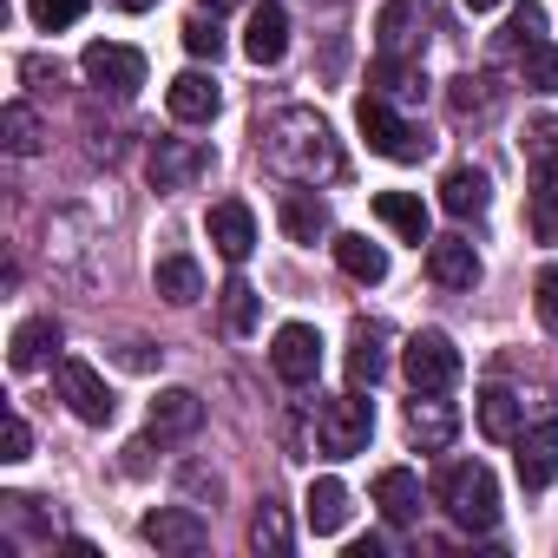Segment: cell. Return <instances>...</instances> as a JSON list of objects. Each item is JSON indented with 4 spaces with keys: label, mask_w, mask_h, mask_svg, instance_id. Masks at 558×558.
Returning a JSON list of instances; mask_svg holds the SVG:
<instances>
[{
    "label": "cell",
    "mask_w": 558,
    "mask_h": 558,
    "mask_svg": "<svg viewBox=\"0 0 558 558\" xmlns=\"http://www.w3.org/2000/svg\"><path fill=\"white\" fill-rule=\"evenodd\" d=\"M263 151H269L276 171H290V178H303V184L342 171V158H336V145H329V125H323L316 112H303V106L276 112V119L263 125Z\"/></svg>",
    "instance_id": "1"
},
{
    "label": "cell",
    "mask_w": 558,
    "mask_h": 558,
    "mask_svg": "<svg viewBox=\"0 0 558 558\" xmlns=\"http://www.w3.org/2000/svg\"><path fill=\"white\" fill-rule=\"evenodd\" d=\"M434 493H440V506H447V519L460 532H493V519H499V480H493L486 460H453Z\"/></svg>",
    "instance_id": "2"
},
{
    "label": "cell",
    "mask_w": 558,
    "mask_h": 558,
    "mask_svg": "<svg viewBox=\"0 0 558 558\" xmlns=\"http://www.w3.org/2000/svg\"><path fill=\"white\" fill-rule=\"evenodd\" d=\"M355 125H362L368 151H381V158H395V165H421V158L434 151V138H427L421 125H408V119L388 106V93H368V99L355 106Z\"/></svg>",
    "instance_id": "3"
},
{
    "label": "cell",
    "mask_w": 558,
    "mask_h": 558,
    "mask_svg": "<svg viewBox=\"0 0 558 558\" xmlns=\"http://www.w3.org/2000/svg\"><path fill=\"white\" fill-rule=\"evenodd\" d=\"M368 434H375V401H362V388H349L342 401H323V414H316V447H323L329 460L368 453Z\"/></svg>",
    "instance_id": "4"
},
{
    "label": "cell",
    "mask_w": 558,
    "mask_h": 558,
    "mask_svg": "<svg viewBox=\"0 0 558 558\" xmlns=\"http://www.w3.org/2000/svg\"><path fill=\"white\" fill-rule=\"evenodd\" d=\"M53 381H60V401H66V408H73L86 427H106V421L119 414V395L106 388V375H99L93 362H80V355H60Z\"/></svg>",
    "instance_id": "5"
},
{
    "label": "cell",
    "mask_w": 558,
    "mask_h": 558,
    "mask_svg": "<svg viewBox=\"0 0 558 558\" xmlns=\"http://www.w3.org/2000/svg\"><path fill=\"white\" fill-rule=\"evenodd\" d=\"M401 368H408V381H414L421 395H447V388L460 381V349H453L440 329H421V336H408Z\"/></svg>",
    "instance_id": "6"
},
{
    "label": "cell",
    "mask_w": 558,
    "mask_h": 558,
    "mask_svg": "<svg viewBox=\"0 0 558 558\" xmlns=\"http://www.w3.org/2000/svg\"><path fill=\"white\" fill-rule=\"evenodd\" d=\"M80 66H86V80H93L99 93H112V99H132V93L145 86V53H138V47H119V40H93Z\"/></svg>",
    "instance_id": "7"
},
{
    "label": "cell",
    "mask_w": 558,
    "mask_h": 558,
    "mask_svg": "<svg viewBox=\"0 0 558 558\" xmlns=\"http://www.w3.org/2000/svg\"><path fill=\"white\" fill-rule=\"evenodd\" d=\"M269 368L283 375L290 388H310L323 375V336L310 323H283V329H276V342H269Z\"/></svg>",
    "instance_id": "8"
},
{
    "label": "cell",
    "mask_w": 558,
    "mask_h": 558,
    "mask_svg": "<svg viewBox=\"0 0 558 558\" xmlns=\"http://www.w3.org/2000/svg\"><path fill=\"white\" fill-rule=\"evenodd\" d=\"M145 545H158V551H204L210 545V525H204V512L197 506H158V512H145Z\"/></svg>",
    "instance_id": "9"
},
{
    "label": "cell",
    "mask_w": 558,
    "mask_h": 558,
    "mask_svg": "<svg viewBox=\"0 0 558 558\" xmlns=\"http://www.w3.org/2000/svg\"><path fill=\"white\" fill-rule=\"evenodd\" d=\"M519 453V486L525 493H545L551 480H558V421H545V427H519V440H512Z\"/></svg>",
    "instance_id": "10"
},
{
    "label": "cell",
    "mask_w": 558,
    "mask_h": 558,
    "mask_svg": "<svg viewBox=\"0 0 558 558\" xmlns=\"http://www.w3.org/2000/svg\"><path fill=\"white\" fill-rule=\"evenodd\" d=\"M204 230H210L217 256H230V263H243V256L256 250V217H250V204H243V197L210 204V210H204Z\"/></svg>",
    "instance_id": "11"
},
{
    "label": "cell",
    "mask_w": 558,
    "mask_h": 558,
    "mask_svg": "<svg viewBox=\"0 0 558 558\" xmlns=\"http://www.w3.org/2000/svg\"><path fill=\"white\" fill-rule=\"evenodd\" d=\"M243 53H250L256 66H276V60L290 53V14H283V0H256V8H250Z\"/></svg>",
    "instance_id": "12"
},
{
    "label": "cell",
    "mask_w": 558,
    "mask_h": 558,
    "mask_svg": "<svg viewBox=\"0 0 558 558\" xmlns=\"http://www.w3.org/2000/svg\"><path fill=\"white\" fill-rule=\"evenodd\" d=\"M453 434H460V414H453L447 401H427V395L414 388V401H408V440H414L421 453H447Z\"/></svg>",
    "instance_id": "13"
},
{
    "label": "cell",
    "mask_w": 558,
    "mask_h": 558,
    "mask_svg": "<svg viewBox=\"0 0 558 558\" xmlns=\"http://www.w3.org/2000/svg\"><path fill=\"white\" fill-rule=\"evenodd\" d=\"M427 276H434L440 290H473V283H480L473 243H466V236H434V243H427Z\"/></svg>",
    "instance_id": "14"
},
{
    "label": "cell",
    "mask_w": 558,
    "mask_h": 558,
    "mask_svg": "<svg viewBox=\"0 0 558 558\" xmlns=\"http://www.w3.org/2000/svg\"><path fill=\"white\" fill-rule=\"evenodd\" d=\"M165 106H171V119H178V125H210V119H217V106H223V93H217V80H210V73H178V80H171V93H165Z\"/></svg>",
    "instance_id": "15"
},
{
    "label": "cell",
    "mask_w": 558,
    "mask_h": 558,
    "mask_svg": "<svg viewBox=\"0 0 558 558\" xmlns=\"http://www.w3.org/2000/svg\"><path fill=\"white\" fill-rule=\"evenodd\" d=\"M204 427V401L191 395V388H158V401H151V434H158V447L165 440H191Z\"/></svg>",
    "instance_id": "16"
},
{
    "label": "cell",
    "mask_w": 558,
    "mask_h": 558,
    "mask_svg": "<svg viewBox=\"0 0 558 558\" xmlns=\"http://www.w3.org/2000/svg\"><path fill=\"white\" fill-rule=\"evenodd\" d=\"M375 506H381L388 525H414L421 519V480L408 466H381L375 473Z\"/></svg>",
    "instance_id": "17"
},
{
    "label": "cell",
    "mask_w": 558,
    "mask_h": 558,
    "mask_svg": "<svg viewBox=\"0 0 558 558\" xmlns=\"http://www.w3.org/2000/svg\"><path fill=\"white\" fill-rule=\"evenodd\" d=\"M525 217H532L538 243H558V151H545L532 165V204H525Z\"/></svg>",
    "instance_id": "18"
},
{
    "label": "cell",
    "mask_w": 558,
    "mask_h": 558,
    "mask_svg": "<svg viewBox=\"0 0 558 558\" xmlns=\"http://www.w3.org/2000/svg\"><path fill=\"white\" fill-rule=\"evenodd\" d=\"M375 217L401 236V243H434L427 236V204L414 191H375Z\"/></svg>",
    "instance_id": "19"
},
{
    "label": "cell",
    "mask_w": 558,
    "mask_h": 558,
    "mask_svg": "<svg viewBox=\"0 0 558 558\" xmlns=\"http://www.w3.org/2000/svg\"><path fill=\"white\" fill-rule=\"evenodd\" d=\"M283 236L316 250V243L329 236V204H323L316 191H283Z\"/></svg>",
    "instance_id": "20"
},
{
    "label": "cell",
    "mask_w": 558,
    "mask_h": 558,
    "mask_svg": "<svg viewBox=\"0 0 558 558\" xmlns=\"http://www.w3.org/2000/svg\"><path fill=\"white\" fill-rule=\"evenodd\" d=\"M440 204H447V217H480V210L493 204V184H486V171H473V165H453V171L440 178Z\"/></svg>",
    "instance_id": "21"
},
{
    "label": "cell",
    "mask_w": 558,
    "mask_h": 558,
    "mask_svg": "<svg viewBox=\"0 0 558 558\" xmlns=\"http://www.w3.org/2000/svg\"><path fill=\"white\" fill-rule=\"evenodd\" d=\"M53 349H60V323H53V316H34V323H21V329H14L8 362H14V375H34Z\"/></svg>",
    "instance_id": "22"
},
{
    "label": "cell",
    "mask_w": 558,
    "mask_h": 558,
    "mask_svg": "<svg viewBox=\"0 0 558 558\" xmlns=\"http://www.w3.org/2000/svg\"><path fill=\"white\" fill-rule=\"evenodd\" d=\"M303 519H310V532H316V538L342 532V525H349V486H342V480H310Z\"/></svg>",
    "instance_id": "23"
},
{
    "label": "cell",
    "mask_w": 558,
    "mask_h": 558,
    "mask_svg": "<svg viewBox=\"0 0 558 558\" xmlns=\"http://www.w3.org/2000/svg\"><path fill=\"white\" fill-rule=\"evenodd\" d=\"M336 263L355 276V283H381V276H388V250L368 243L362 230H342V236H336Z\"/></svg>",
    "instance_id": "24"
},
{
    "label": "cell",
    "mask_w": 558,
    "mask_h": 558,
    "mask_svg": "<svg viewBox=\"0 0 558 558\" xmlns=\"http://www.w3.org/2000/svg\"><path fill=\"white\" fill-rule=\"evenodd\" d=\"M158 296L165 303H178V310H191L197 296H204V269L178 250V256H158Z\"/></svg>",
    "instance_id": "25"
},
{
    "label": "cell",
    "mask_w": 558,
    "mask_h": 558,
    "mask_svg": "<svg viewBox=\"0 0 558 558\" xmlns=\"http://www.w3.org/2000/svg\"><path fill=\"white\" fill-rule=\"evenodd\" d=\"M473 414H480V434H486V440H519V427H525V408H519V395H506V388H486Z\"/></svg>",
    "instance_id": "26"
},
{
    "label": "cell",
    "mask_w": 558,
    "mask_h": 558,
    "mask_svg": "<svg viewBox=\"0 0 558 558\" xmlns=\"http://www.w3.org/2000/svg\"><path fill=\"white\" fill-rule=\"evenodd\" d=\"M204 165H210L204 151H184V145L158 138V151H151V184H158V191H178V184H191Z\"/></svg>",
    "instance_id": "27"
},
{
    "label": "cell",
    "mask_w": 558,
    "mask_h": 558,
    "mask_svg": "<svg viewBox=\"0 0 558 558\" xmlns=\"http://www.w3.org/2000/svg\"><path fill=\"white\" fill-rule=\"evenodd\" d=\"M368 80L388 93V99H421L427 93V80H421V66L414 60H401V53H375V66H368Z\"/></svg>",
    "instance_id": "28"
},
{
    "label": "cell",
    "mask_w": 558,
    "mask_h": 558,
    "mask_svg": "<svg viewBox=\"0 0 558 558\" xmlns=\"http://www.w3.org/2000/svg\"><path fill=\"white\" fill-rule=\"evenodd\" d=\"M0 138H8V151H14V158H34V151L47 145L40 112H34V106H21V99H14V106H0Z\"/></svg>",
    "instance_id": "29"
},
{
    "label": "cell",
    "mask_w": 558,
    "mask_h": 558,
    "mask_svg": "<svg viewBox=\"0 0 558 558\" xmlns=\"http://www.w3.org/2000/svg\"><path fill=\"white\" fill-rule=\"evenodd\" d=\"M414 21H421L414 0H388V8L375 14V47L381 53H408L414 47Z\"/></svg>",
    "instance_id": "30"
},
{
    "label": "cell",
    "mask_w": 558,
    "mask_h": 558,
    "mask_svg": "<svg viewBox=\"0 0 558 558\" xmlns=\"http://www.w3.org/2000/svg\"><path fill=\"white\" fill-rule=\"evenodd\" d=\"M381 375H388L381 329H355V342H349V388H375Z\"/></svg>",
    "instance_id": "31"
},
{
    "label": "cell",
    "mask_w": 558,
    "mask_h": 558,
    "mask_svg": "<svg viewBox=\"0 0 558 558\" xmlns=\"http://www.w3.org/2000/svg\"><path fill=\"white\" fill-rule=\"evenodd\" d=\"M447 106H453V119H473V112H493V106H499V93H493V80L460 73V80L447 86Z\"/></svg>",
    "instance_id": "32"
},
{
    "label": "cell",
    "mask_w": 558,
    "mask_h": 558,
    "mask_svg": "<svg viewBox=\"0 0 558 558\" xmlns=\"http://www.w3.org/2000/svg\"><path fill=\"white\" fill-rule=\"evenodd\" d=\"M250 545L269 551V558H283V551H290V519H283V506H263V512L250 519Z\"/></svg>",
    "instance_id": "33"
},
{
    "label": "cell",
    "mask_w": 558,
    "mask_h": 558,
    "mask_svg": "<svg viewBox=\"0 0 558 558\" xmlns=\"http://www.w3.org/2000/svg\"><path fill=\"white\" fill-rule=\"evenodd\" d=\"M223 329L230 336H250L256 329V290L243 283V276H230V283H223Z\"/></svg>",
    "instance_id": "34"
},
{
    "label": "cell",
    "mask_w": 558,
    "mask_h": 558,
    "mask_svg": "<svg viewBox=\"0 0 558 558\" xmlns=\"http://www.w3.org/2000/svg\"><path fill=\"white\" fill-rule=\"evenodd\" d=\"M525 86L532 93H558V47L551 40H532L525 47Z\"/></svg>",
    "instance_id": "35"
},
{
    "label": "cell",
    "mask_w": 558,
    "mask_h": 558,
    "mask_svg": "<svg viewBox=\"0 0 558 558\" xmlns=\"http://www.w3.org/2000/svg\"><path fill=\"white\" fill-rule=\"evenodd\" d=\"M532 40H545V8H538V0H519V8H512V21H506V47H532Z\"/></svg>",
    "instance_id": "36"
},
{
    "label": "cell",
    "mask_w": 558,
    "mask_h": 558,
    "mask_svg": "<svg viewBox=\"0 0 558 558\" xmlns=\"http://www.w3.org/2000/svg\"><path fill=\"white\" fill-rule=\"evenodd\" d=\"M184 47H191L197 60H217V53H223V34H217V14H210V8L184 21Z\"/></svg>",
    "instance_id": "37"
},
{
    "label": "cell",
    "mask_w": 558,
    "mask_h": 558,
    "mask_svg": "<svg viewBox=\"0 0 558 558\" xmlns=\"http://www.w3.org/2000/svg\"><path fill=\"white\" fill-rule=\"evenodd\" d=\"M27 14H34V27L60 34V27H73V21L86 14V0H27Z\"/></svg>",
    "instance_id": "38"
},
{
    "label": "cell",
    "mask_w": 558,
    "mask_h": 558,
    "mask_svg": "<svg viewBox=\"0 0 558 558\" xmlns=\"http://www.w3.org/2000/svg\"><path fill=\"white\" fill-rule=\"evenodd\" d=\"M532 290H538V323H545V329H558V263H551V269H538V283H532Z\"/></svg>",
    "instance_id": "39"
},
{
    "label": "cell",
    "mask_w": 558,
    "mask_h": 558,
    "mask_svg": "<svg viewBox=\"0 0 558 558\" xmlns=\"http://www.w3.org/2000/svg\"><path fill=\"white\" fill-rule=\"evenodd\" d=\"M27 453H34V427L21 414H8V453H0V460H27Z\"/></svg>",
    "instance_id": "40"
},
{
    "label": "cell",
    "mask_w": 558,
    "mask_h": 558,
    "mask_svg": "<svg viewBox=\"0 0 558 558\" xmlns=\"http://www.w3.org/2000/svg\"><path fill=\"white\" fill-rule=\"evenodd\" d=\"M151 440H158V434H145V440L125 447V473H151Z\"/></svg>",
    "instance_id": "41"
},
{
    "label": "cell",
    "mask_w": 558,
    "mask_h": 558,
    "mask_svg": "<svg viewBox=\"0 0 558 558\" xmlns=\"http://www.w3.org/2000/svg\"><path fill=\"white\" fill-rule=\"evenodd\" d=\"M119 8H125V14H151V8H158V0H119Z\"/></svg>",
    "instance_id": "42"
},
{
    "label": "cell",
    "mask_w": 558,
    "mask_h": 558,
    "mask_svg": "<svg viewBox=\"0 0 558 558\" xmlns=\"http://www.w3.org/2000/svg\"><path fill=\"white\" fill-rule=\"evenodd\" d=\"M204 8H210V14H230V8H236V0H204Z\"/></svg>",
    "instance_id": "43"
},
{
    "label": "cell",
    "mask_w": 558,
    "mask_h": 558,
    "mask_svg": "<svg viewBox=\"0 0 558 558\" xmlns=\"http://www.w3.org/2000/svg\"><path fill=\"white\" fill-rule=\"evenodd\" d=\"M466 8H473V14H486V8H499V0H466Z\"/></svg>",
    "instance_id": "44"
}]
</instances>
